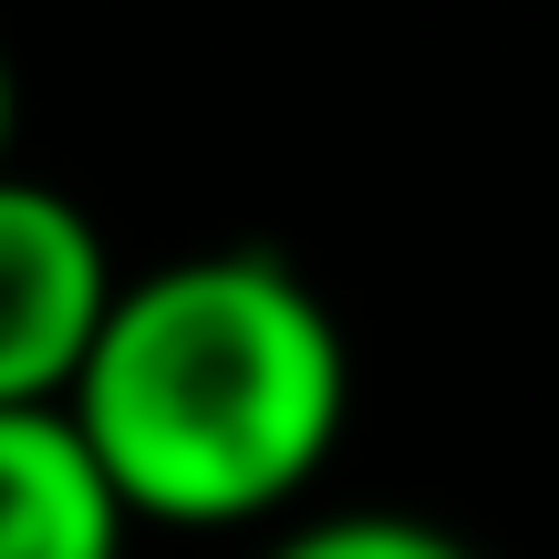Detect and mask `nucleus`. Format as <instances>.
Returning <instances> with one entry per match:
<instances>
[{
  "mask_svg": "<svg viewBox=\"0 0 559 559\" xmlns=\"http://www.w3.org/2000/svg\"><path fill=\"white\" fill-rule=\"evenodd\" d=\"M124 498L62 404L0 415V559H124Z\"/></svg>",
  "mask_w": 559,
  "mask_h": 559,
  "instance_id": "obj_3",
  "label": "nucleus"
},
{
  "mask_svg": "<svg viewBox=\"0 0 559 559\" xmlns=\"http://www.w3.org/2000/svg\"><path fill=\"white\" fill-rule=\"evenodd\" d=\"M260 559H477L466 539H445L415 508H342V519H300L280 528Z\"/></svg>",
  "mask_w": 559,
  "mask_h": 559,
  "instance_id": "obj_4",
  "label": "nucleus"
},
{
  "mask_svg": "<svg viewBox=\"0 0 559 559\" xmlns=\"http://www.w3.org/2000/svg\"><path fill=\"white\" fill-rule=\"evenodd\" d=\"M62 415L115 477L124 519L260 528L332 466L353 353L332 300L280 249H187L115 280Z\"/></svg>",
  "mask_w": 559,
  "mask_h": 559,
  "instance_id": "obj_1",
  "label": "nucleus"
},
{
  "mask_svg": "<svg viewBox=\"0 0 559 559\" xmlns=\"http://www.w3.org/2000/svg\"><path fill=\"white\" fill-rule=\"evenodd\" d=\"M104 311H115L104 228L62 187L0 166V415L73 394Z\"/></svg>",
  "mask_w": 559,
  "mask_h": 559,
  "instance_id": "obj_2",
  "label": "nucleus"
},
{
  "mask_svg": "<svg viewBox=\"0 0 559 559\" xmlns=\"http://www.w3.org/2000/svg\"><path fill=\"white\" fill-rule=\"evenodd\" d=\"M11 104H21V83H11V52H0V166H11Z\"/></svg>",
  "mask_w": 559,
  "mask_h": 559,
  "instance_id": "obj_5",
  "label": "nucleus"
}]
</instances>
